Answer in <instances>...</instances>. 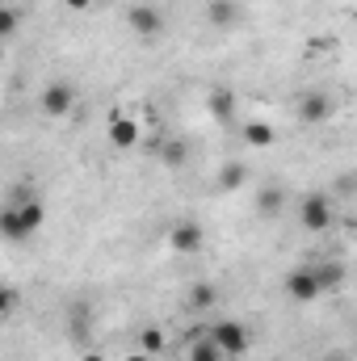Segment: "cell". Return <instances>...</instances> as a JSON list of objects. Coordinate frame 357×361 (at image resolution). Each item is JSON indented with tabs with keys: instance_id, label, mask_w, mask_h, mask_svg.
Here are the masks:
<instances>
[{
	"instance_id": "15",
	"label": "cell",
	"mask_w": 357,
	"mask_h": 361,
	"mask_svg": "<svg viewBox=\"0 0 357 361\" xmlns=\"http://www.w3.org/2000/svg\"><path fill=\"white\" fill-rule=\"evenodd\" d=\"M273 139H277V130L269 122H248L244 126V143L248 147H273Z\"/></svg>"
},
{
	"instance_id": "3",
	"label": "cell",
	"mask_w": 357,
	"mask_h": 361,
	"mask_svg": "<svg viewBox=\"0 0 357 361\" xmlns=\"http://www.w3.org/2000/svg\"><path fill=\"white\" fill-rule=\"evenodd\" d=\"M76 101H80V92H76V85L72 80H51L47 89H42V114L47 118H68L72 109H76Z\"/></svg>"
},
{
	"instance_id": "20",
	"label": "cell",
	"mask_w": 357,
	"mask_h": 361,
	"mask_svg": "<svg viewBox=\"0 0 357 361\" xmlns=\"http://www.w3.org/2000/svg\"><path fill=\"white\" fill-rule=\"evenodd\" d=\"M17 21H21V13H17V8H4V13H0V34L13 38V34H17Z\"/></svg>"
},
{
	"instance_id": "10",
	"label": "cell",
	"mask_w": 357,
	"mask_h": 361,
	"mask_svg": "<svg viewBox=\"0 0 357 361\" xmlns=\"http://www.w3.org/2000/svg\"><path fill=\"white\" fill-rule=\"evenodd\" d=\"M139 139H143V130H139V122L135 118H114L109 122V147H118V152H131V147H139Z\"/></svg>"
},
{
	"instance_id": "4",
	"label": "cell",
	"mask_w": 357,
	"mask_h": 361,
	"mask_svg": "<svg viewBox=\"0 0 357 361\" xmlns=\"http://www.w3.org/2000/svg\"><path fill=\"white\" fill-rule=\"evenodd\" d=\"M210 341H214L227 357H240V353H248V345H253V336H248V328H244L240 319H223V324H214V328H210Z\"/></svg>"
},
{
	"instance_id": "6",
	"label": "cell",
	"mask_w": 357,
	"mask_h": 361,
	"mask_svg": "<svg viewBox=\"0 0 357 361\" xmlns=\"http://www.w3.org/2000/svg\"><path fill=\"white\" fill-rule=\"evenodd\" d=\"M126 25L139 34V38H156L164 30V13L156 4H131L126 8Z\"/></svg>"
},
{
	"instance_id": "1",
	"label": "cell",
	"mask_w": 357,
	"mask_h": 361,
	"mask_svg": "<svg viewBox=\"0 0 357 361\" xmlns=\"http://www.w3.org/2000/svg\"><path fill=\"white\" fill-rule=\"evenodd\" d=\"M42 219H47V206L21 185L13 193V202L4 206V214H0V231H4V240H30L42 227Z\"/></svg>"
},
{
	"instance_id": "2",
	"label": "cell",
	"mask_w": 357,
	"mask_h": 361,
	"mask_svg": "<svg viewBox=\"0 0 357 361\" xmlns=\"http://www.w3.org/2000/svg\"><path fill=\"white\" fill-rule=\"evenodd\" d=\"M332 219H337V210H332V197H328V193H307V197L298 202V227H303V231L320 235V231L332 227Z\"/></svg>"
},
{
	"instance_id": "22",
	"label": "cell",
	"mask_w": 357,
	"mask_h": 361,
	"mask_svg": "<svg viewBox=\"0 0 357 361\" xmlns=\"http://www.w3.org/2000/svg\"><path fill=\"white\" fill-rule=\"evenodd\" d=\"M63 4H68V8H76V13H80V8H89L92 0H63Z\"/></svg>"
},
{
	"instance_id": "5",
	"label": "cell",
	"mask_w": 357,
	"mask_h": 361,
	"mask_svg": "<svg viewBox=\"0 0 357 361\" xmlns=\"http://www.w3.org/2000/svg\"><path fill=\"white\" fill-rule=\"evenodd\" d=\"M169 248H173L177 257H198V252L206 248V231H202V223H193V219L173 223V231H169Z\"/></svg>"
},
{
	"instance_id": "17",
	"label": "cell",
	"mask_w": 357,
	"mask_h": 361,
	"mask_svg": "<svg viewBox=\"0 0 357 361\" xmlns=\"http://www.w3.org/2000/svg\"><path fill=\"white\" fill-rule=\"evenodd\" d=\"M164 345H169V341H164V332H160V328H143V332H139V341H135V349H139V353H152V357H156V353H164Z\"/></svg>"
},
{
	"instance_id": "8",
	"label": "cell",
	"mask_w": 357,
	"mask_h": 361,
	"mask_svg": "<svg viewBox=\"0 0 357 361\" xmlns=\"http://www.w3.org/2000/svg\"><path fill=\"white\" fill-rule=\"evenodd\" d=\"M206 109H210V118L219 126H231L236 122V109H240V97H236V89L219 85V89H210V97H206Z\"/></svg>"
},
{
	"instance_id": "16",
	"label": "cell",
	"mask_w": 357,
	"mask_h": 361,
	"mask_svg": "<svg viewBox=\"0 0 357 361\" xmlns=\"http://www.w3.org/2000/svg\"><path fill=\"white\" fill-rule=\"evenodd\" d=\"M185 160H189V147H185L181 139H169V143L160 147V164H164V169L177 173V169H185Z\"/></svg>"
},
{
	"instance_id": "24",
	"label": "cell",
	"mask_w": 357,
	"mask_h": 361,
	"mask_svg": "<svg viewBox=\"0 0 357 361\" xmlns=\"http://www.w3.org/2000/svg\"><path fill=\"white\" fill-rule=\"evenodd\" d=\"M85 361H105V357H101V353H85Z\"/></svg>"
},
{
	"instance_id": "18",
	"label": "cell",
	"mask_w": 357,
	"mask_h": 361,
	"mask_svg": "<svg viewBox=\"0 0 357 361\" xmlns=\"http://www.w3.org/2000/svg\"><path fill=\"white\" fill-rule=\"evenodd\" d=\"M315 277H320V290H341V281H345V265L328 261V265L315 269Z\"/></svg>"
},
{
	"instance_id": "23",
	"label": "cell",
	"mask_w": 357,
	"mask_h": 361,
	"mask_svg": "<svg viewBox=\"0 0 357 361\" xmlns=\"http://www.w3.org/2000/svg\"><path fill=\"white\" fill-rule=\"evenodd\" d=\"M126 361H152V353H131Z\"/></svg>"
},
{
	"instance_id": "21",
	"label": "cell",
	"mask_w": 357,
	"mask_h": 361,
	"mask_svg": "<svg viewBox=\"0 0 357 361\" xmlns=\"http://www.w3.org/2000/svg\"><path fill=\"white\" fill-rule=\"evenodd\" d=\"M13 311H17V290H13V286H4V294H0V315L8 319Z\"/></svg>"
},
{
	"instance_id": "9",
	"label": "cell",
	"mask_w": 357,
	"mask_h": 361,
	"mask_svg": "<svg viewBox=\"0 0 357 361\" xmlns=\"http://www.w3.org/2000/svg\"><path fill=\"white\" fill-rule=\"evenodd\" d=\"M286 294H290L294 302H315V298L324 294L315 269H290V273H286Z\"/></svg>"
},
{
	"instance_id": "11",
	"label": "cell",
	"mask_w": 357,
	"mask_h": 361,
	"mask_svg": "<svg viewBox=\"0 0 357 361\" xmlns=\"http://www.w3.org/2000/svg\"><path fill=\"white\" fill-rule=\"evenodd\" d=\"M206 21H210L214 30H236V25H240V4H236V0H210Z\"/></svg>"
},
{
	"instance_id": "19",
	"label": "cell",
	"mask_w": 357,
	"mask_h": 361,
	"mask_svg": "<svg viewBox=\"0 0 357 361\" xmlns=\"http://www.w3.org/2000/svg\"><path fill=\"white\" fill-rule=\"evenodd\" d=\"M189 361H223V349H219L214 341H198V345L189 349Z\"/></svg>"
},
{
	"instance_id": "12",
	"label": "cell",
	"mask_w": 357,
	"mask_h": 361,
	"mask_svg": "<svg viewBox=\"0 0 357 361\" xmlns=\"http://www.w3.org/2000/svg\"><path fill=\"white\" fill-rule=\"evenodd\" d=\"M282 210H286L282 185H265V189L257 193V214H261V219H282Z\"/></svg>"
},
{
	"instance_id": "13",
	"label": "cell",
	"mask_w": 357,
	"mask_h": 361,
	"mask_svg": "<svg viewBox=\"0 0 357 361\" xmlns=\"http://www.w3.org/2000/svg\"><path fill=\"white\" fill-rule=\"evenodd\" d=\"M244 180H248V169H244L240 160H227V164L219 169V189H223V193H231V189H244Z\"/></svg>"
},
{
	"instance_id": "14",
	"label": "cell",
	"mask_w": 357,
	"mask_h": 361,
	"mask_svg": "<svg viewBox=\"0 0 357 361\" xmlns=\"http://www.w3.org/2000/svg\"><path fill=\"white\" fill-rule=\"evenodd\" d=\"M214 302H219L214 281H193V290H189V307H193V311H210Z\"/></svg>"
},
{
	"instance_id": "7",
	"label": "cell",
	"mask_w": 357,
	"mask_h": 361,
	"mask_svg": "<svg viewBox=\"0 0 357 361\" xmlns=\"http://www.w3.org/2000/svg\"><path fill=\"white\" fill-rule=\"evenodd\" d=\"M337 114V101L328 97V92H303L298 97V118L307 122V126H320V122H328Z\"/></svg>"
}]
</instances>
